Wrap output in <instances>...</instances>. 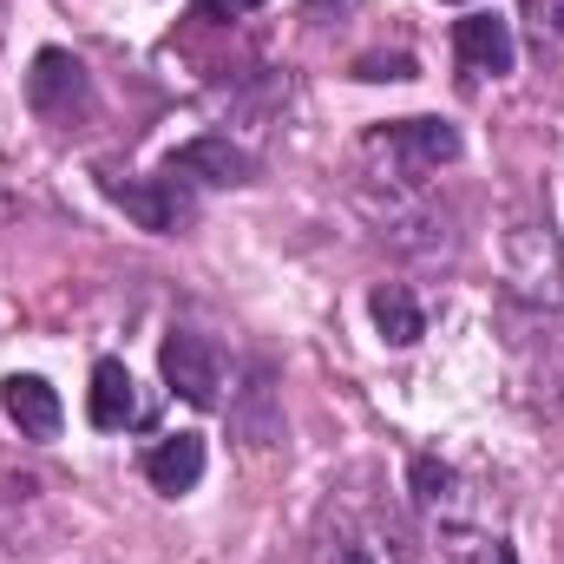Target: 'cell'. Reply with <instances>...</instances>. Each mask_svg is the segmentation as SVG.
Here are the masks:
<instances>
[{"label":"cell","mask_w":564,"mask_h":564,"mask_svg":"<svg viewBox=\"0 0 564 564\" xmlns=\"http://www.w3.org/2000/svg\"><path fill=\"white\" fill-rule=\"evenodd\" d=\"M368 315H375V328H381V341H388V348H414V341L426 335L421 302H414L401 282H381V289L368 295Z\"/></svg>","instance_id":"11"},{"label":"cell","mask_w":564,"mask_h":564,"mask_svg":"<svg viewBox=\"0 0 564 564\" xmlns=\"http://www.w3.org/2000/svg\"><path fill=\"white\" fill-rule=\"evenodd\" d=\"M361 158H381L388 171V184L394 191H414L426 171H440V164H453L459 158V132L446 126V119H394V126H375L368 139H361Z\"/></svg>","instance_id":"1"},{"label":"cell","mask_w":564,"mask_h":564,"mask_svg":"<svg viewBox=\"0 0 564 564\" xmlns=\"http://www.w3.org/2000/svg\"><path fill=\"white\" fill-rule=\"evenodd\" d=\"M328 7H335V13H355L361 0H308V13H315V20H328Z\"/></svg>","instance_id":"16"},{"label":"cell","mask_w":564,"mask_h":564,"mask_svg":"<svg viewBox=\"0 0 564 564\" xmlns=\"http://www.w3.org/2000/svg\"><path fill=\"white\" fill-rule=\"evenodd\" d=\"M355 79H414V59L408 53H375L355 66Z\"/></svg>","instance_id":"14"},{"label":"cell","mask_w":564,"mask_h":564,"mask_svg":"<svg viewBox=\"0 0 564 564\" xmlns=\"http://www.w3.org/2000/svg\"><path fill=\"white\" fill-rule=\"evenodd\" d=\"M525 33L539 59H564V0H525Z\"/></svg>","instance_id":"13"},{"label":"cell","mask_w":564,"mask_h":564,"mask_svg":"<svg viewBox=\"0 0 564 564\" xmlns=\"http://www.w3.org/2000/svg\"><path fill=\"white\" fill-rule=\"evenodd\" d=\"M164 171L204 177V184H243V177H250V158H243L230 139H191V144H177V151L164 158Z\"/></svg>","instance_id":"9"},{"label":"cell","mask_w":564,"mask_h":564,"mask_svg":"<svg viewBox=\"0 0 564 564\" xmlns=\"http://www.w3.org/2000/svg\"><path fill=\"white\" fill-rule=\"evenodd\" d=\"M86 414L99 433H119V426L139 421V394H132V368L126 361H99L93 368V401H86Z\"/></svg>","instance_id":"10"},{"label":"cell","mask_w":564,"mask_h":564,"mask_svg":"<svg viewBox=\"0 0 564 564\" xmlns=\"http://www.w3.org/2000/svg\"><path fill=\"white\" fill-rule=\"evenodd\" d=\"M0 217H13V197H7V191H0Z\"/></svg>","instance_id":"17"},{"label":"cell","mask_w":564,"mask_h":564,"mask_svg":"<svg viewBox=\"0 0 564 564\" xmlns=\"http://www.w3.org/2000/svg\"><path fill=\"white\" fill-rule=\"evenodd\" d=\"M144 479L158 486V492H191L197 479H204V440L197 433H171V440H158L151 453H144Z\"/></svg>","instance_id":"8"},{"label":"cell","mask_w":564,"mask_h":564,"mask_svg":"<svg viewBox=\"0 0 564 564\" xmlns=\"http://www.w3.org/2000/svg\"><path fill=\"white\" fill-rule=\"evenodd\" d=\"M158 368H164V388L191 408H217L224 394V348L210 335H191V328H171L164 348H158Z\"/></svg>","instance_id":"4"},{"label":"cell","mask_w":564,"mask_h":564,"mask_svg":"<svg viewBox=\"0 0 564 564\" xmlns=\"http://www.w3.org/2000/svg\"><path fill=\"white\" fill-rule=\"evenodd\" d=\"M315 564H381V552H375V539L348 512H328L315 525Z\"/></svg>","instance_id":"12"},{"label":"cell","mask_w":564,"mask_h":564,"mask_svg":"<svg viewBox=\"0 0 564 564\" xmlns=\"http://www.w3.org/2000/svg\"><path fill=\"white\" fill-rule=\"evenodd\" d=\"M26 106H33L46 126H79V119H93V79H86V66H79L66 46L33 53V73H26Z\"/></svg>","instance_id":"3"},{"label":"cell","mask_w":564,"mask_h":564,"mask_svg":"<svg viewBox=\"0 0 564 564\" xmlns=\"http://www.w3.org/2000/svg\"><path fill=\"white\" fill-rule=\"evenodd\" d=\"M426 539H433V564H519L512 545H506V532H492L479 512H466V519H433Z\"/></svg>","instance_id":"5"},{"label":"cell","mask_w":564,"mask_h":564,"mask_svg":"<svg viewBox=\"0 0 564 564\" xmlns=\"http://www.w3.org/2000/svg\"><path fill=\"white\" fill-rule=\"evenodd\" d=\"M453 46H459V66L466 73H512V59H519V46H512V26L499 20V13H466L459 26H453Z\"/></svg>","instance_id":"6"},{"label":"cell","mask_w":564,"mask_h":564,"mask_svg":"<svg viewBox=\"0 0 564 564\" xmlns=\"http://www.w3.org/2000/svg\"><path fill=\"white\" fill-rule=\"evenodd\" d=\"M250 7H263V0H197V13H204V20H243Z\"/></svg>","instance_id":"15"},{"label":"cell","mask_w":564,"mask_h":564,"mask_svg":"<svg viewBox=\"0 0 564 564\" xmlns=\"http://www.w3.org/2000/svg\"><path fill=\"white\" fill-rule=\"evenodd\" d=\"M99 191H106L139 230H158V237H171L177 224L197 217V197L184 191L177 171H164V177H119V171H99Z\"/></svg>","instance_id":"2"},{"label":"cell","mask_w":564,"mask_h":564,"mask_svg":"<svg viewBox=\"0 0 564 564\" xmlns=\"http://www.w3.org/2000/svg\"><path fill=\"white\" fill-rule=\"evenodd\" d=\"M0 408H7V421L20 426L26 440H53L59 421H66V414H59V394H53L40 375H7V381H0Z\"/></svg>","instance_id":"7"}]
</instances>
